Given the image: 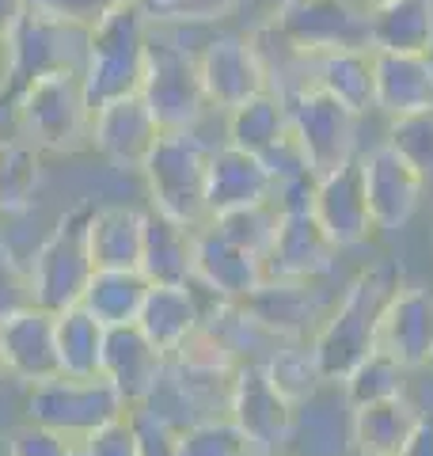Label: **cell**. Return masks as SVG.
I'll use <instances>...</instances> for the list:
<instances>
[{"label": "cell", "instance_id": "e575fe53", "mask_svg": "<svg viewBox=\"0 0 433 456\" xmlns=\"http://www.w3.org/2000/svg\"><path fill=\"white\" fill-rule=\"evenodd\" d=\"M263 369H266L270 384L289 399V403H300V399L312 395L327 380L312 342H274Z\"/></svg>", "mask_w": 433, "mask_h": 456}, {"label": "cell", "instance_id": "4316f807", "mask_svg": "<svg viewBox=\"0 0 433 456\" xmlns=\"http://www.w3.org/2000/svg\"><path fill=\"white\" fill-rule=\"evenodd\" d=\"M312 88L339 99L357 118L377 114V77H372V50H335L312 57Z\"/></svg>", "mask_w": 433, "mask_h": 456}, {"label": "cell", "instance_id": "bcb514c9", "mask_svg": "<svg viewBox=\"0 0 433 456\" xmlns=\"http://www.w3.org/2000/svg\"><path fill=\"white\" fill-rule=\"evenodd\" d=\"M396 456H433V415H418Z\"/></svg>", "mask_w": 433, "mask_h": 456}, {"label": "cell", "instance_id": "836d02e7", "mask_svg": "<svg viewBox=\"0 0 433 456\" xmlns=\"http://www.w3.org/2000/svg\"><path fill=\"white\" fill-rule=\"evenodd\" d=\"M414 419H418V407L411 403V395L354 407V452L396 456L399 445L407 441Z\"/></svg>", "mask_w": 433, "mask_h": 456}, {"label": "cell", "instance_id": "6da1fadb", "mask_svg": "<svg viewBox=\"0 0 433 456\" xmlns=\"http://www.w3.org/2000/svg\"><path fill=\"white\" fill-rule=\"evenodd\" d=\"M399 285H403V274L396 263H372L369 270H361L357 278L342 285L331 316L312 338V350L320 358L327 380H342L365 354L377 350L380 316Z\"/></svg>", "mask_w": 433, "mask_h": 456}, {"label": "cell", "instance_id": "db71d44e", "mask_svg": "<svg viewBox=\"0 0 433 456\" xmlns=\"http://www.w3.org/2000/svg\"><path fill=\"white\" fill-rule=\"evenodd\" d=\"M282 4H300V0H274V8H282Z\"/></svg>", "mask_w": 433, "mask_h": 456}, {"label": "cell", "instance_id": "603a6c76", "mask_svg": "<svg viewBox=\"0 0 433 456\" xmlns=\"http://www.w3.org/2000/svg\"><path fill=\"white\" fill-rule=\"evenodd\" d=\"M274 198V179L258 156L243 152L236 145H213L209 171H206V209L209 221L221 213H233L243 206H258Z\"/></svg>", "mask_w": 433, "mask_h": 456}, {"label": "cell", "instance_id": "8d00e7d4", "mask_svg": "<svg viewBox=\"0 0 433 456\" xmlns=\"http://www.w3.org/2000/svg\"><path fill=\"white\" fill-rule=\"evenodd\" d=\"M346 384V395H350L354 407H365V403H384V399H399L407 395V384L411 373L403 369L396 358H388L384 350H372L365 354L350 373L342 377Z\"/></svg>", "mask_w": 433, "mask_h": 456}, {"label": "cell", "instance_id": "f546056e", "mask_svg": "<svg viewBox=\"0 0 433 456\" xmlns=\"http://www.w3.org/2000/svg\"><path fill=\"white\" fill-rule=\"evenodd\" d=\"M285 134H289V103L274 88L251 95L248 103L225 114V145H236L251 156H263Z\"/></svg>", "mask_w": 433, "mask_h": 456}, {"label": "cell", "instance_id": "d6a6232c", "mask_svg": "<svg viewBox=\"0 0 433 456\" xmlns=\"http://www.w3.org/2000/svg\"><path fill=\"white\" fill-rule=\"evenodd\" d=\"M42 187V152L16 134H0V221L35 206Z\"/></svg>", "mask_w": 433, "mask_h": 456}, {"label": "cell", "instance_id": "9a60e30c", "mask_svg": "<svg viewBox=\"0 0 433 456\" xmlns=\"http://www.w3.org/2000/svg\"><path fill=\"white\" fill-rule=\"evenodd\" d=\"M228 419H233L251 452L278 456L293 419V403L274 388L263 362H240L233 373V392H228Z\"/></svg>", "mask_w": 433, "mask_h": 456}, {"label": "cell", "instance_id": "4fadbf2b", "mask_svg": "<svg viewBox=\"0 0 433 456\" xmlns=\"http://www.w3.org/2000/svg\"><path fill=\"white\" fill-rule=\"evenodd\" d=\"M278 456H354V403L342 380H323L312 395L293 403Z\"/></svg>", "mask_w": 433, "mask_h": 456}, {"label": "cell", "instance_id": "7a4b0ae2", "mask_svg": "<svg viewBox=\"0 0 433 456\" xmlns=\"http://www.w3.org/2000/svg\"><path fill=\"white\" fill-rule=\"evenodd\" d=\"M8 107V134L50 156V152H77L92 145V107L84 95V80L77 73H57L31 80L27 88L12 92L0 110Z\"/></svg>", "mask_w": 433, "mask_h": 456}, {"label": "cell", "instance_id": "ac0fdd59", "mask_svg": "<svg viewBox=\"0 0 433 456\" xmlns=\"http://www.w3.org/2000/svg\"><path fill=\"white\" fill-rule=\"evenodd\" d=\"M377 350L396 358L407 373L433 365V289L399 285L388 301L377 331Z\"/></svg>", "mask_w": 433, "mask_h": 456}, {"label": "cell", "instance_id": "6f0895ef", "mask_svg": "<svg viewBox=\"0 0 433 456\" xmlns=\"http://www.w3.org/2000/svg\"><path fill=\"white\" fill-rule=\"evenodd\" d=\"M354 456H365V452H354Z\"/></svg>", "mask_w": 433, "mask_h": 456}, {"label": "cell", "instance_id": "c3c4849f", "mask_svg": "<svg viewBox=\"0 0 433 456\" xmlns=\"http://www.w3.org/2000/svg\"><path fill=\"white\" fill-rule=\"evenodd\" d=\"M8 95V50H4V38H0V103Z\"/></svg>", "mask_w": 433, "mask_h": 456}, {"label": "cell", "instance_id": "e0dca14e", "mask_svg": "<svg viewBox=\"0 0 433 456\" xmlns=\"http://www.w3.org/2000/svg\"><path fill=\"white\" fill-rule=\"evenodd\" d=\"M160 134H164L160 122H156V114L141 99V92L110 99V103L92 110V149L110 167L141 171Z\"/></svg>", "mask_w": 433, "mask_h": 456}, {"label": "cell", "instance_id": "5b68a950", "mask_svg": "<svg viewBox=\"0 0 433 456\" xmlns=\"http://www.w3.org/2000/svg\"><path fill=\"white\" fill-rule=\"evenodd\" d=\"M152 23L144 20L137 0L114 4L103 20L92 27L88 61H84V95L88 107H103L110 99L137 95L144 84V61H149Z\"/></svg>", "mask_w": 433, "mask_h": 456}, {"label": "cell", "instance_id": "7402d4cb", "mask_svg": "<svg viewBox=\"0 0 433 456\" xmlns=\"http://www.w3.org/2000/svg\"><path fill=\"white\" fill-rule=\"evenodd\" d=\"M339 259V248L327 240L320 221L308 213H282L278 240L266 255V278L285 281H308V278H331Z\"/></svg>", "mask_w": 433, "mask_h": 456}, {"label": "cell", "instance_id": "ab89813d", "mask_svg": "<svg viewBox=\"0 0 433 456\" xmlns=\"http://www.w3.org/2000/svg\"><path fill=\"white\" fill-rule=\"evenodd\" d=\"M384 141L426 179V187H433V110H418L388 122Z\"/></svg>", "mask_w": 433, "mask_h": 456}, {"label": "cell", "instance_id": "d590c367", "mask_svg": "<svg viewBox=\"0 0 433 456\" xmlns=\"http://www.w3.org/2000/svg\"><path fill=\"white\" fill-rule=\"evenodd\" d=\"M209 228L216 236H225L228 244H236L240 251L263 259V266H266V255H270L274 240H278V228H282V213L274 202H258V206L221 213V217L209 221Z\"/></svg>", "mask_w": 433, "mask_h": 456}, {"label": "cell", "instance_id": "52a82bcc", "mask_svg": "<svg viewBox=\"0 0 433 456\" xmlns=\"http://www.w3.org/2000/svg\"><path fill=\"white\" fill-rule=\"evenodd\" d=\"M27 422H38L69 441L92 437L99 426L122 419L129 403L107 377H53L27 388Z\"/></svg>", "mask_w": 433, "mask_h": 456}, {"label": "cell", "instance_id": "816d5d0a", "mask_svg": "<svg viewBox=\"0 0 433 456\" xmlns=\"http://www.w3.org/2000/svg\"><path fill=\"white\" fill-rule=\"evenodd\" d=\"M422 57H426V65H429V73H433V38H429V46H426V53H422Z\"/></svg>", "mask_w": 433, "mask_h": 456}, {"label": "cell", "instance_id": "8fae6325", "mask_svg": "<svg viewBox=\"0 0 433 456\" xmlns=\"http://www.w3.org/2000/svg\"><path fill=\"white\" fill-rule=\"evenodd\" d=\"M342 289H331L327 278H308V281H285V278H266L258 289L240 301L248 316L263 327L270 338L278 342H312L315 331L331 316Z\"/></svg>", "mask_w": 433, "mask_h": 456}, {"label": "cell", "instance_id": "9f6ffc18", "mask_svg": "<svg viewBox=\"0 0 433 456\" xmlns=\"http://www.w3.org/2000/svg\"><path fill=\"white\" fill-rule=\"evenodd\" d=\"M248 456H266V452H248Z\"/></svg>", "mask_w": 433, "mask_h": 456}, {"label": "cell", "instance_id": "3957f363", "mask_svg": "<svg viewBox=\"0 0 433 456\" xmlns=\"http://www.w3.org/2000/svg\"><path fill=\"white\" fill-rule=\"evenodd\" d=\"M213 145L201 130H164L156 137L149 160L141 164L144 206L164 213L167 221L183 228H206V171H209Z\"/></svg>", "mask_w": 433, "mask_h": 456}, {"label": "cell", "instance_id": "30bf717a", "mask_svg": "<svg viewBox=\"0 0 433 456\" xmlns=\"http://www.w3.org/2000/svg\"><path fill=\"white\" fill-rule=\"evenodd\" d=\"M198 73L201 88L216 114H228L233 107L248 103L251 95L270 88V73L263 61V50L251 31H213L198 50Z\"/></svg>", "mask_w": 433, "mask_h": 456}, {"label": "cell", "instance_id": "ffe728a7", "mask_svg": "<svg viewBox=\"0 0 433 456\" xmlns=\"http://www.w3.org/2000/svg\"><path fill=\"white\" fill-rule=\"evenodd\" d=\"M0 362H4V373L12 380L27 384V388L61 377L53 312L35 305V308H27L20 316L0 323Z\"/></svg>", "mask_w": 433, "mask_h": 456}, {"label": "cell", "instance_id": "f5cc1de1", "mask_svg": "<svg viewBox=\"0 0 433 456\" xmlns=\"http://www.w3.org/2000/svg\"><path fill=\"white\" fill-rule=\"evenodd\" d=\"M357 4H361V8H369V12H372V8H380V4H384V0H357Z\"/></svg>", "mask_w": 433, "mask_h": 456}, {"label": "cell", "instance_id": "ee69618b", "mask_svg": "<svg viewBox=\"0 0 433 456\" xmlns=\"http://www.w3.org/2000/svg\"><path fill=\"white\" fill-rule=\"evenodd\" d=\"M92 456H141V441H137V430L129 422V411L122 419H114L107 426H99L92 437H84Z\"/></svg>", "mask_w": 433, "mask_h": 456}, {"label": "cell", "instance_id": "277c9868", "mask_svg": "<svg viewBox=\"0 0 433 456\" xmlns=\"http://www.w3.org/2000/svg\"><path fill=\"white\" fill-rule=\"evenodd\" d=\"M186 38V27H152L149 38L141 99L156 114L160 130H201V122L216 114L198 73L201 46H191Z\"/></svg>", "mask_w": 433, "mask_h": 456}, {"label": "cell", "instance_id": "83f0119b", "mask_svg": "<svg viewBox=\"0 0 433 456\" xmlns=\"http://www.w3.org/2000/svg\"><path fill=\"white\" fill-rule=\"evenodd\" d=\"M141 274L152 285H183L194 278V228L167 221L144 206V251Z\"/></svg>", "mask_w": 433, "mask_h": 456}, {"label": "cell", "instance_id": "f6af8a7d", "mask_svg": "<svg viewBox=\"0 0 433 456\" xmlns=\"http://www.w3.org/2000/svg\"><path fill=\"white\" fill-rule=\"evenodd\" d=\"M12 441H16V456H69L72 452V441L65 434H53L38 422L16 426Z\"/></svg>", "mask_w": 433, "mask_h": 456}, {"label": "cell", "instance_id": "5bb4252c", "mask_svg": "<svg viewBox=\"0 0 433 456\" xmlns=\"http://www.w3.org/2000/svg\"><path fill=\"white\" fill-rule=\"evenodd\" d=\"M357 160H361V179H365L372 228L384 236L403 232L414 221V213L429 191L426 179L388 141H377L372 149H361Z\"/></svg>", "mask_w": 433, "mask_h": 456}, {"label": "cell", "instance_id": "f907efd6", "mask_svg": "<svg viewBox=\"0 0 433 456\" xmlns=\"http://www.w3.org/2000/svg\"><path fill=\"white\" fill-rule=\"evenodd\" d=\"M69 456H92V452H88V445H84V441H72V452H69Z\"/></svg>", "mask_w": 433, "mask_h": 456}, {"label": "cell", "instance_id": "11a10c76", "mask_svg": "<svg viewBox=\"0 0 433 456\" xmlns=\"http://www.w3.org/2000/svg\"><path fill=\"white\" fill-rule=\"evenodd\" d=\"M4 377H8V373H4V362H0V380H4Z\"/></svg>", "mask_w": 433, "mask_h": 456}, {"label": "cell", "instance_id": "8992f818", "mask_svg": "<svg viewBox=\"0 0 433 456\" xmlns=\"http://www.w3.org/2000/svg\"><path fill=\"white\" fill-rule=\"evenodd\" d=\"M88 217H92V202L61 213L57 224L46 232V240L27 259L31 285H35V305L53 312V316L80 305L84 289H88V281L95 274L92 248H88Z\"/></svg>", "mask_w": 433, "mask_h": 456}, {"label": "cell", "instance_id": "74e56055", "mask_svg": "<svg viewBox=\"0 0 433 456\" xmlns=\"http://www.w3.org/2000/svg\"><path fill=\"white\" fill-rule=\"evenodd\" d=\"M243 0H137L152 27H216Z\"/></svg>", "mask_w": 433, "mask_h": 456}, {"label": "cell", "instance_id": "f35d334b", "mask_svg": "<svg viewBox=\"0 0 433 456\" xmlns=\"http://www.w3.org/2000/svg\"><path fill=\"white\" fill-rule=\"evenodd\" d=\"M251 445L233 419H201L183 426L176 441V456H248Z\"/></svg>", "mask_w": 433, "mask_h": 456}, {"label": "cell", "instance_id": "ba28073f", "mask_svg": "<svg viewBox=\"0 0 433 456\" xmlns=\"http://www.w3.org/2000/svg\"><path fill=\"white\" fill-rule=\"evenodd\" d=\"M88 38H92V27L38 20V16H27L23 12L4 35L8 95L27 88L31 80H42V77H57V73L80 77L84 61H88Z\"/></svg>", "mask_w": 433, "mask_h": 456}, {"label": "cell", "instance_id": "7c38bea8", "mask_svg": "<svg viewBox=\"0 0 433 456\" xmlns=\"http://www.w3.org/2000/svg\"><path fill=\"white\" fill-rule=\"evenodd\" d=\"M285 103H289V130L300 141V149H305L315 175H323V171L361 156V149H357L361 118L354 110H346L339 99H331L327 92L308 84V88L285 95Z\"/></svg>", "mask_w": 433, "mask_h": 456}, {"label": "cell", "instance_id": "9c48e42d", "mask_svg": "<svg viewBox=\"0 0 433 456\" xmlns=\"http://www.w3.org/2000/svg\"><path fill=\"white\" fill-rule=\"evenodd\" d=\"M270 27L285 46L305 57H323L335 50H372L369 8L357 0H300L270 12Z\"/></svg>", "mask_w": 433, "mask_h": 456}, {"label": "cell", "instance_id": "d6986e66", "mask_svg": "<svg viewBox=\"0 0 433 456\" xmlns=\"http://www.w3.org/2000/svg\"><path fill=\"white\" fill-rule=\"evenodd\" d=\"M213 301L216 297L201 293L194 281L152 285L149 297H144L141 316H137V327H141V335L164 354V358H176L186 342L201 331Z\"/></svg>", "mask_w": 433, "mask_h": 456}, {"label": "cell", "instance_id": "44dd1931", "mask_svg": "<svg viewBox=\"0 0 433 456\" xmlns=\"http://www.w3.org/2000/svg\"><path fill=\"white\" fill-rule=\"evenodd\" d=\"M201 293L216 297V301H248V297L266 281L263 259L240 251L228 244L225 236H216L213 228H198L194 232V278Z\"/></svg>", "mask_w": 433, "mask_h": 456}, {"label": "cell", "instance_id": "b9f144b4", "mask_svg": "<svg viewBox=\"0 0 433 456\" xmlns=\"http://www.w3.org/2000/svg\"><path fill=\"white\" fill-rule=\"evenodd\" d=\"M114 4H122V0H23V12L27 16H38V20L95 27Z\"/></svg>", "mask_w": 433, "mask_h": 456}, {"label": "cell", "instance_id": "681fc988", "mask_svg": "<svg viewBox=\"0 0 433 456\" xmlns=\"http://www.w3.org/2000/svg\"><path fill=\"white\" fill-rule=\"evenodd\" d=\"M0 456H16V441H12V430H0Z\"/></svg>", "mask_w": 433, "mask_h": 456}, {"label": "cell", "instance_id": "4dcf8cb0", "mask_svg": "<svg viewBox=\"0 0 433 456\" xmlns=\"http://www.w3.org/2000/svg\"><path fill=\"white\" fill-rule=\"evenodd\" d=\"M57 331V362L61 377H103L107 327L99 323L84 305H72L53 316Z\"/></svg>", "mask_w": 433, "mask_h": 456}, {"label": "cell", "instance_id": "f1b7e54d", "mask_svg": "<svg viewBox=\"0 0 433 456\" xmlns=\"http://www.w3.org/2000/svg\"><path fill=\"white\" fill-rule=\"evenodd\" d=\"M433 38V0H384L369 12V42L384 53H426Z\"/></svg>", "mask_w": 433, "mask_h": 456}, {"label": "cell", "instance_id": "1f68e13d", "mask_svg": "<svg viewBox=\"0 0 433 456\" xmlns=\"http://www.w3.org/2000/svg\"><path fill=\"white\" fill-rule=\"evenodd\" d=\"M149 289H152V281L144 278L141 270H95L80 305L88 308L107 331L110 327H134Z\"/></svg>", "mask_w": 433, "mask_h": 456}, {"label": "cell", "instance_id": "d4e9b609", "mask_svg": "<svg viewBox=\"0 0 433 456\" xmlns=\"http://www.w3.org/2000/svg\"><path fill=\"white\" fill-rule=\"evenodd\" d=\"M88 248L95 270H141L144 251V206L134 202H92Z\"/></svg>", "mask_w": 433, "mask_h": 456}, {"label": "cell", "instance_id": "484cf974", "mask_svg": "<svg viewBox=\"0 0 433 456\" xmlns=\"http://www.w3.org/2000/svg\"><path fill=\"white\" fill-rule=\"evenodd\" d=\"M372 77H377V114L388 122L433 110V73L422 53L372 50Z\"/></svg>", "mask_w": 433, "mask_h": 456}, {"label": "cell", "instance_id": "60d3db41", "mask_svg": "<svg viewBox=\"0 0 433 456\" xmlns=\"http://www.w3.org/2000/svg\"><path fill=\"white\" fill-rule=\"evenodd\" d=\"M35 308V285H31V266L12 244L8 228H0V323L20 316V312Z\"/></svg>", "mask_w": 433, "mask_h": 456}, {"label": "cell", "instance_id": "7dc6e473", "mask_svg": "<svg viewBox=\"0 0 433 456\" xmlns=\"http://www.w3.org/2000/svg\"><path fill=\"white\" fill-rule=\"evenodd\" d=\"M23 16V0H0V38L8 35V27Z\"/></svg>", "mask_w": 433, "mask_h": 456}, {"label": "cell", "instance_id": "cb8c5ba5", "mask_svg": "<svg viewBox=\"0 0 433 456\" xmlns=\"http://www.w3.org/2000/svg\"><path fill=\"white\" fill-rule=\"evenodd\" d=\"M167 373V358L141 335V327H110L103 350V377L129 407L144 403Z\"/></svg>", "mask_w": 433, "mask_h": 456}, {"label": "cell", "instance_id": "7bdbcfd3", "mask_svg": "<svg viewBox=\"0 0 433 456\" xmlns=\"http://www.w3.org/2000/svg\"><path fill=\"white\" fill-rule=\"evenodd\" d=\"M129 422H134V430H137L141 456H176L179 426L171 419H164L156 407H149V403L129 407Z\"/></svg>", "mask_w": 433, "mask_h": 456}, {"label": "cell", "instance_id": "2e32d148", "mask_svg": "<svg viewBox=\"0 0 433 456\" xmlns=\"http://www.w3.org/2000/svg\"><path fill=\"white\" fill-rule=\"evenodd\" d=\"M312 217L320 221L327 240L339 251L357 248L377 232L372 228V213H369V198H365V179H361V160H346L339 167L323 171L315 179V194H312Z\"/></svg>", "mask_w": 433, "mask_h": 456}]
</instances>
